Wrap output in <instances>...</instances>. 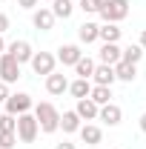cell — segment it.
<instances>
[{
  "instance_id": "obj_17",
  "label": "cell",
  "mask_w": 146,
  "mask_h": 149,
  "mask_svg": "<svg viewBox=\"0 0 146 149\" xmlns=\"http://www.w3.org/2000/svg\"><path fill=\"white\" fill-rule=\"evenodd\" d=\"M112 69H115V77H117V80H123V83H132V80L138 77V66H132V63H123V60H117Z\"/></svg>"
},
{
  "instance_id": "obj_25",
  "label": "cell",
  "mask_w": 146,
  "mask_h": 149,
  "mask_svg": "<svg viewBox=\"0 0 146 149\" xmlns=\"http://www.w3.org/2000/svg\"><path fill=\"white\" fill-rule=\"evenodd\" d=\"M15 129H17V118L9 115V112H3L0 115V132H15Z\"/></svg>"
},
{
  "instance_id": "obj_33",
  "label": "cell",
  "mask_w": 146,
  "mask_h": 149,
  "mask_svg": "<svg viewBox=\"0 0 146 149\" xmlns=\"http://www.w3.org/2000/svg\"><path fill=\"white\" fill-rule=\"evenodd\" d=\"M140 132H146V112L140 115Z\"/></svg>"
},
{
  "instance_id": "obj_5",
  "label": "cell",
  "mask_w": 146,
  "mask_h": 149,
  "mask_svg": "<svg viewBox=\"0 0 146 149\" xmlns=\"http://www.w3.org/2000/svg\"><path fill=\"white\" fill-rule=\"evenodd\" d=\"M17 77H20V63L9 52H3L0 55V80L3 83H17Z\"/></svg>"
},
{
  "instance_id": "obj_14",
  "label": "cell",
  "mask_w": 146,
  "mask_h": 149,
  "mask_svg": "<svg viewBox=\"0 0 146 149\" xmlns=\"http://www.w3.org/2000/svg\"><path fill=\"white\" fill-rule=\"evenodd\" d=\"M77 132H80V141H83L86 146H97V143H100V138H103L100 126H95V123H83Z\"/></svg>"
},
{
  "instance_id": "obj_28",
  "label": "cell",
  "mask_w": 146,
  "mask_h": 149,
  "mask_svg": "<svg viewBox=\"0 0 146 149\" xmlns=\"http://www.w3.org/2000/svg\"><path fill=\"white\" fill-rule=\"evenodd\" d=\"M9 83H3V80H0V103H6V97H9Z\"/></svg>"
},
{
  "instance_id": "obj_4",
  "label": "cell",
  "mask_w": 146,
  "mask_h": 149,
  "mask_svg": "<svg viewBox=\"0 0 146 149\" xmlns=\"http://www.w3.org/2000/svg\"><path fill=\"white\" fill-rule=\"evenodd\" d=\"M3 106H6V112H9V115H15V118H17V115H23V112H32V109H35V103H32V95H26V92H15V95H9Z\"/></svg>"
},
{
  "instance_id": "obj_13",
  "label": "cell",
  "mask_w": 146,
  "mask_h": 149,
  "mask_svg": "<svg viewBox=\"0 0 146 149\" xmlns=\"http://www.w3.org/2000/svg\"><path fill=\"white\" fill-rule=\"evenodd\" d=\"M97 103L95 100H89V97H80L77 100V106H74V112H77V118L80 120H97Z\"/></svg>"
},
{
  "instance_id": "obj_19",
  "label": "cell",
  "mask_w": 146,
  "mask_h": 149,
  "mask_svg": "<svg viewBox=\"0 0 146 149\" xmlns=\"http://www.w3.org/2000/svg\"><path fill=\"white\" fill-rule=\"evenodd\" d=\"M72 12H74V0H55L52 3V15H55V20H69L72 17Z\"/></svg>"
},
{
  "instance_id": "obj_21",
  "label": "cell",
  "mask_w": 146,
  "mask_h": 149,
  "mask_svg": "<svg viewBox=\"0 0 146 149\" xmlns=\"http://www.w3.org/2000/svg\"><path fill=\"white\" fill-rule=\"evenodd\" d=\"M89 100H95L97 106H106V103H112V86H92Z\"/></svg>"
},
{
  "instance_id": "obj_12",
  "label": "cell",
  "mask_w": 146,
  "mask_h": 149,
  "mask_svg": "<svg viewBox=\"0 0 146 149\" xmlns=\"http://www.w3.org/2000/svg\"><path fill=\"white\" fill-rule=\"evenodd\" d=\"M92 80H95V86H112L117 77H115V69H112V66L100 63V66H95V72H92Z\"/></svg>"
},
{
  "instance_id": "obj_32",
  "label": "cell",
  "mask_w": 146,
  "mask_h": 149,
  "mask_svg": "<svg viewBox=\"0 0 146 149\" xmlns=\"http://www.w3.org/2000/svg\"><path fill=\"white\" fill-rule=\"evenodd\" d=\"M138 46H140V49H143V52H146V29H143V32H140V43H138Z\"/></svg>"
},
{
  "instance_id": "obj_7",
  "label": "cell",
  "mask_w": 146,
  "mask_h": 149,
  "mask_svg": "<svg viewBox=\"0 0 146 149\" xmlns=\"http://www.w3.org/2000/svg\"><path fill=\"white\" fill-rule=\"evenodd\" d=\"M55 57L63 63V66H74V63L83 57V52H80V46H77V43H63V46L57 49V55H55Z\"/></svg>"
},
{
  "instance_id": "obj_2",
  "label": "cell",
  "mask_w": 146,
  "mask_h": 149,
  "mask_svg": "<svg viewBox=\"0 0 146 149\" xmlns=\"http://www.w3.org/2000/svg\"><path fill=\"white\" fill-rule=\"evenodd\" d=\"M37 132H40V126H37V120H35V115H32V112L17 115V129H15V135H17L20 143H35Z\"/></svg>"
},
{
  "instance_id": "obj_30",
  "label": "cell",
  "mask_w": 146,
  "mask_h": 149,
  "mask_svg": "<svg viewBox=\"0 0 146 149\" xmlns=\"http://www.w3.org/2000/svg\"><path fill=\"white\" fill-rule=\"evenodd\" d=\"M6 29H9V15H3V12H0V35H3Z\"/></svg>"
},
{
  "instance_id": "obj_18",
  "label": "cell",
  "mask_w": 146,
  "mask_h": 149,
  "mask_svg": "<svg viewBox=\"0 0 146 149\" xmlns=\"http://www.w3.org/2000/svg\"><path fill=\"white\" fill-rule=\"evenodd\" d=\"M80 126H83V120L77 118V112H74V109H72V112H63V115H60V129L66 132V135L77 132Z\"/></svg>"
},
{
  "instance_id": "obj_26",
  "label": "cell",
  "mask_w": 146,
  "mask_h": 149,
  "mask_svg": "<svg viewBox=\"0 0 146 149\" xmlns=\"http://www.w3.org/2000/svg\"><path fill=\"white\" fill-rule=\"evenodd\" d=\"M17 146V135L15 132H0V149H15Z\"/></svg>"
},
{
  "instance_id": "obj_29",
  "label": "cell",
  "mask_w": 146,
  "mask_h": 149,
  "mask_svg": "<svg viewBox=\"0 0 146 149\" xmlns=\"http://www.w3.org/2000/svg\"><path fill=\"white\" fill-rule=\"evenodd\" d=\"M37 3H40V0H17V6H20V9H35Z\"/></svg>"
},
{
  "instance_id": "obj_20",
  "label": "cell",
  "mask_w": 146,
  "mask_h": 149,
  "mask_svg": "<svg viewBox=\"0 0 146 149\" xmlns=\"http://www.w3.org/2000/svg\"><path fill=\"white\" fill-rule=\"evenodd\" d=\"M97 29H100L97 23H80V26H77V37H80V43H86V46L95 43V40H97Z\"/></svg>"
},
{
  "instance_id": "obj_27",
  "label": "cell",
  "mask_w": 146,
  "mask_h": 149,
  "mask_svg": "<svg viewBox=\"0 0 146 149\" xmlns=\"http://www.w3.org/2000/svg\"><path fill=\"white\" fill-rule=\"evenodd\" d=\"M77 6H80L83 12H89V15H97L100 6H103V0H77Z\"/></svg>"
},
{
  "instance_id": "obj_31",
  "label": "cell",
  "mask_w": 146,
  "mask_h": 149,
  "mask_svg": "<svg viewBox=\"0 0 146 149\" xmlns=\"http://www.w3.org/2000/svg\"><path fill=\"white\" fill-rule=\"evenodd\" d=\"M55 149H74V143H69V141H60Z\"/></svg>"
},
{
  "instance_id": "obj_16",
  "label": "cell",
  "mask_w": 146,
  "mask_h": 149,
  "mask_svg": "<svg viewBox=\"0 0 146 149\" xmlns=\"http://www.w3.org/2000/svg\"><path fill=\"white\" fill-rule=\"evenodd\" d=\"M120 35H123V29H117V23H103L97 29V40H103V43H117Z\"/></svg>"
},
{
  "instance_id": "obj_23",
  "label": "cell",
  "mask_w": 146,
  "mask_h": 149,
  "mask_svg": "<svg viewBox=\"0 0 146 149\" xmlns=\"http://www.w3.org/2000/svg\"><path fill=\"white\" fill-rule=\"evenodd\" d=\"M69 92L80 100V97H89V92H92V83L86 80V77H77L74 83H69Z\"/></svg>"
},
{
  "instance_id": "obj_9",
  "label": "cell",
  "mask_w": 146,
  "mask_h": 149,
  "mask_svg": "<svg viewBox=\"0 0 146 149\" xmlns=\"http://www.w3.org/2000/svg\"><path fill=\"white\" fill-rule=\"evenodd\" d=\"M97 118H100L106 126H117V123L123 120V109H120L117 103H106V106L97 109Z\"/></svg>"
},
{
  "instance_id": "obj_11",
  "label": "cell",
  "mask_w": 146,
  "mask_h": 149,
  "mask_svg": "<svg viewBox=\"0 0 146 149\" xmlns=\"http://www.w3.org/2000/svg\"><path fill=\"white\" fill-rule=\"evenodd\" d=\"M32 23H35L37 32H49V29L55 26V15H52V9H35Z\"/></svg>"
},
{
  "instance_id": "obj_8",
  "label": "cell",
  "mask_w": 146,
  "mask_h": 149,
  "mask_svg": "<svg viewBox=\"0 0 146 149\" xmlns=\"http://www.w3.org/2000/svg\"><path fill=\"white\" fill-rule=\"evenodd\" d=\"M6 52L15 57L20 66H23V63H29V60H32V55H35V52H32V46H29L26 40H15V43H9V46H6Z\"/></svg>"
},
{
  "instance_id": "obj_3",
  "label": "cell",
  "mask_w": 146,
  "mask_h": 149,
  "mask_svg": "<svg viewBox=\"0 0 146 149\" xmlns=\"http://www.w3.org/2000/svg\"><path fill=\"white\" fill-rule=\"evenodd\" d=\"M97 15H100L103 23H117V20H123L129 15V0H103Z\"/></svg>"
},
{
  "instance_id": "obj_24",
  "label": "cell",
  "mask_w": 146,
  "mask_h": 149,
  "mask_svg": "<svg viewBox=\"0 0 146 149\" xmlns=\"http://www.w3.org/2000/svg\"><path fill=\"white\" fill-rule=\"evenodd\" d=\"M92 72H95V60H92V57H80V60L74 63V74H77V77H86V80H89Z\"/></svg>"
},
{
  "instance_id": "obj_22",
  "label": "cell",
  "mask_w": 146,
  "mask_h": 149,
  "mask_svg": "<svg viewBox=\"0 0 146 149\" xmlns=\"http://www.w3.org/2000/svg\"><path fill=\"white\" fill-rule=\"evenodd\" d=\"M140 57H143V49H140L138 43H132V46H126V49H120V60H123V63L138 66V63H140Z\"/></svg>"
},
{
  "instance_id": "obj_10",
  "label": "cell",
  "mask_w": 146,
  "mask_h": 149,
  "mask_svg": "<svg viewBox=\"0 0 146 149\" xmlns=\"http://www.w3.org/2000/svg\"><path fill=\"white\" fill-rule=\"evenodd\" d=\"M46 92H49V95H63V92H69V80H66V74H63V72L46 74Z\"/></svg>"
},
{
  "instance_id": "obj_15",
  "label": "cell",
  "mask_w": 146,
  "mask_h": 149,
  "mask_svg": "<svg viewBox=\"0 0 146 149\" xmlns=\"http://www.w3.org/2000/svg\"><path fill=\"white\" fill-rule=\"evenodd\" d=\"M97 57H100V63L115 66V63L120 60V46H117V43H103V46H100V52H97Z\"/></svg>"
},
{
  "instance_id": "obj_34",
  "label": "cell",
  "mask_w": 146,
  "mask_h": 149,
  "mask_svg": "<svg viewBox=\"0 0 146 149\" xmlns=\"http://www.w3.org/2000/svg\"><path fill=\"white\" fill-rule=\"evenodd\" d=\"M6 52V40H3V35H0V55Z\"/></svg>"
},
{
  "instance_id": "obj_1",
  "label": "cell",
  "mask_w": 146,
  "mask_h": 149,
  "mask_svg": "<svg viewBox=\"0 0 146 149\" xmlns=\"http://www.w3.org/2000/svg\"><path fill=\"white\" fill-rule=\"evenodd\" d=\"M35 120L40 132H46V135H52V132L60 129V112L55 109V103H49V100H43V103H35Z\"/></svg>"
},
{
  "instance_id": "obj_6",
  "label": "cell",
  "mask_w": 146,
  "mask_h": 149,
  "mask_svg": "<svg viewBox=\"0 0 146 149\" xmlns=\"http://www.w3.org/2000/svg\"><path fill=\"white\" fill-rule=\"evenodd\" d=\"M32 69H35V74H52L57 66V57L52 55V52H35L32 55Z\"/></svg>"
}]
</instances>
